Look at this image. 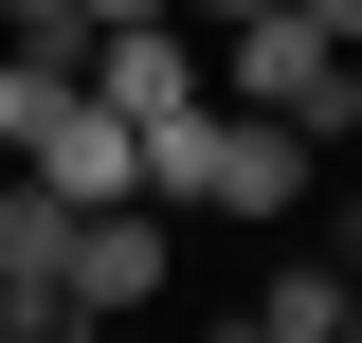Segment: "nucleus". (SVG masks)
<instances>
[{"mask_svg":"<svg viewBox=\"0 0 362 343\" xmlns=\"http://www.w3.org/2000/svg\"><path fill=\"white\" fill-rule=\"evenodd\" d=\"M344 307H362L344 253H290V271H254V289H235V325H254V343H344Z\"/></svg>","mask_w":362,"mask_h":343,"instance_id":"423d86ee","label":"nucleus"},{"mask_svg":"<svg viewBox=\"0 0 362 343\" xmlns=\"http://www.w3.org/2000/svg\"><path fill=\"white\" fill-rule=\"evenodd\" d=\"M218 90H235V109H290V127H326V145H362V54L326 37L308 0H254V18H218Z\"/></svg>","mask_w":362,"mask_h":343,"instance_id":"f257e3e1","label":"nucleus"},{"mask_svg":"<svg viewBox=\"0 0 362 343\" xmlns=\"http://www.w3.org/2000/svg\"><path fill=\"white\" fill-rule=\"evenodd\" d=\"M344 271H362V199H344Z\"/></svg>","mask_w":362,"mask_h":343,"instance_id":"9d476101","label":"nucleus"},{"mask_svg":"<svg viewBox=\"0 0 362 343\" xmlns=\"http://www.w3.org/2000/svg\"><path fill=\"white\" fill-rule=\"evenodd\" d=\"M308 18H326V37H344V54H362V0H308Z\"/></svg>","mask_w":362,"mask_h":343,"instance_id":"0eeeda50","label":"nucleus"},{"mask_svg":"<svg viewBox=\"0 0 362 343\" xmlns=\"http://www.w3.org/2000/svg\"><path fill=\"white\" fill-rule=\"evenodd\" d=\"M0 163H37L73 217H90V199H145V127H127V109H109L90 73H73V90H37V127L0 145Z\"/></svg>","mask_w":362,"mask_h":343,"instance_id":"f03ea898","label":"nucleus"},{"mask_svg":"<svg viewBox=\"0 0 362 343\" xmlns=\"http://www.w3.org/2000/svg\"><path fill=\"white\" fill-rule=\"evenodd\" d=\"M181 18H254V0H181Z\"/></svg>","mask_w":362,"mask_h":343,"instance_id":"1a4fd4ad","label":"nucleus"},{"mask_svg":"<svg viewBox=\"0 0 362 343\" xmlns=\"http://www.w3.org/2000/svg\"><path fill=\"white\" fill-rule=\"evenodd\" d=\"M54 325H73V199L0 163V343H54Z\"/></svg>","mask_w":362,"mask_h":343,"instance_id":"7ed1b4c3","label":"nucleus"},{"mask_svg":"<svg viewBox=\"0 0 362 343\" xmlns=\"http://www.w3.org/2000/svg\"><path fill=\"white\" fill-rule=\"evenodd\" d=\"M163 271H181V217H163V199H90V217H73V325L163 307Z\"/></svg>","mask_w":362,"mask_h":343,"instance_id":"20e7f679","label":"nucleus"},{"mask_svg":"<svg viewBox=\"0 0 362 343\" xmlns=\"http://www.w3.org/2000/svg\"><path fill=\"white\" fill-rule=\"evenodd\" d=\"M90 90H109L127 127H181V109H218V73H199V37H181V18H90Z\"/></svg>","mask_w":362,"mask_h":343,"instance_id":"39448f33","label":"nucleus"},{"mask_svg":"<svg viewBox=\"0 0 362 343\" xmlns=\"http://www.w3.org/2000/svg\"><path fill=\"white\" fill-rule=\"evenodd\" d=\"M90 18H181V0H90Z\"/></svg>","mask_w":362,"mask_h":343,"instance_id":"6e6552de","label":"nucleus"}]
</instances>
